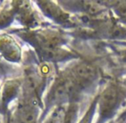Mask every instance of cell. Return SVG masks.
<instances>
[{
	"mask_svg": "<svg viewBox=\"0 0 126 123\" xmlns=\"http://www.w3.org/2000/svg\"><path fill=\"white\" fill-rule=\"evenodd\" d=\"M38 103L21 99L13 114L12 123H37L39 110Z\"/></svg>",
	"mask_w": 126,
	"mask_h": 123,
	"instance_id": "1",
	"label": "cell"
},
{
	"mask_svg": "<svg viewBox=\"0 0 126 123\" xmlns=\"http://www.w3.org/2000/svg\"><path fill=\"white\" fill-rule=\"evenodd\" d=\"M0 52L4 57L13 62L20 60V47L9 36L0 37Z\"/></svg>",
	"mask_w": 126,
	"mask_h": 123,
	"instance_id": "2",
	"label": "cell"
}]
</instances>
